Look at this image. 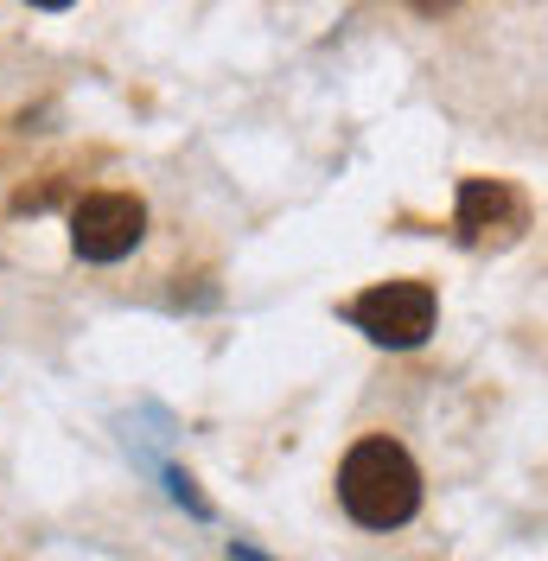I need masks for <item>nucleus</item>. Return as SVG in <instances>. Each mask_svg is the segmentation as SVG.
<instances>
[{"mask_svg": "<svg viewBox=\"0 0 548 561\" xmlns=\"http://www.w3.org/2000/svg\"><path fill=\"white\" fill-rule=\"evenodd\" d=\"M140 230H147V210L128 192H90L70 210V249L83 262H122L140 243Z\"/></svg>", "mask_w": 548, "mask_h": 561, "instance_id": "nucleus-3", "label": "nucleus"}, {"mask_svg": "<svg viewBox=\"0 0 548 561\" xmlns=\"http://www.w3.org/2000/svg\"><path fill=\"white\" fill-rule=\"evenodd\" d=\"M414 7H427V13H434V7H453V0H414Z\"/></svg>", "mask_w": 548, "mask_h": 561, "instance_id": "nucleus-5", "label": "nucleus"}, {"mask_svg": "<svg viewBox=\"0 0 548 561\" xmlns=\"http://www.w3.org/2000/svg\"><path fill=\"white\" fill-rule=\"evenodd\" d=\"M33 7H70V0H33Z\"/></svg>", "mask_w": 548, "mask_h": 561, "instance_id": "nucleus-6", "label": "nucleus"}, {"mask_svg": "<svg viewBox=\"0 0 548 561\" xmlns=\"http://www.w3.org/2000/svg\"><path fill=\"white\" fill-rule=\"evenodd\" d=\"M453 224H459L466 243H511L516 230L529 224V205H523V192L504 185V179H466Z\"/></svg>", "mask_w": 548, "mask_h": 561, "instance_id": "nucleus-4", "label": "nucleus"}, {"mask_svg": "<svg viewBox=\"0 0 548 561\" xmlns=\"http://www.w3.org/2000/svg\"><path fill=\"white\" fill-rule=\"evenodd\" d=\"M344 319H351L357 332H370L377 345L409 351L434 332V287H427V280H383L370 294H357V300L344 307Z\"/></svg>", "mask_w": 548, "mask_h": 561, "instance_id": "nucleus-2", "label": "nucleus"}, {"mask_svg": "<svg viewBox=\"0 0 548 561\" xmlns=\"http://www.w3.org/2000/svg\"><path fill=\"white\" fill-rule=\"evenodd\" d=\"M339 504L364 529H396L421 511V472H414V459L396 440L370 434L339 466Z\"/></svg>", "mask_w": 548, "mask_h": 561, "instance_id": "nucleus-1", "label": "nucleus"}]
</instances>
